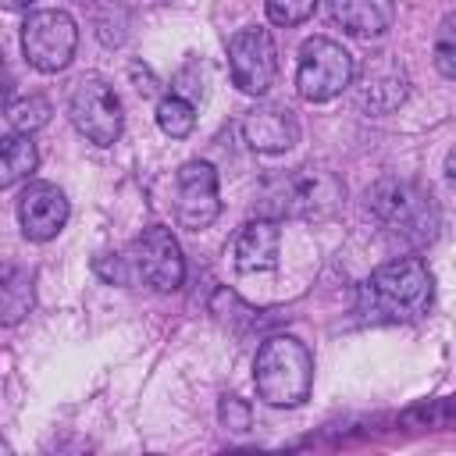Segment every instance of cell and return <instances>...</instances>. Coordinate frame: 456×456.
Segmentation results:
<instances>
[{
    "mask_svg": "<svg viewBox=\"0 0 456 456\" xmlns=\"http://www.w3.org/2000/svg\"><path fill=\"white\" fill-rule=\"evenodd\" d=\"M431 296H435V281L428 264L417 256H399L370 271V278L360 285V314L367 321H385V324L417 321L420 314H428Z\"/></svg>",
    "mask_w": 456,
    "mask_h": 456,
    "instance_id": "6da1fadb",
    "label": "cell"
},
{
    "mask_svg": "<svg viewBox=\"0 0 456 456\" xmlns=\"http://www.w3.org/2000/svg\"><path fill=\"white\" fill-rule=\"evenodd\" d=\"M346 200V185L328 167H292L271 178L260 192V207L267 217H292V221H321L331 217Z\"/></svg>",
    "mask_w": 456,
    "mask_h": 456,
    "instance_id": "7a4b0ae2",
    "label": "cell"
},
{
    "mask_svg": "<svg viewBox=\"0 0 456 456\" xmlns=\"http://www.w3.org/2000/svg\"><path fill=\"white\" fill-rule=\"evenodd\" d=\"M253 385L267 406H299L314 385V356L296 335H271L253 360Z\"/></svg>",
    "mask_w": 456,
    "mask_h": 456,
    "instance_id": "3957f363",
    "label": "cell"
},
{
    "mask_svg": "<svg viewBox=\"0 0 456 456\" xmlns=\"http://www.w3.org/2000/svg\"><path fill=\"white\" fill-rule=\"evenodd\" d=\"M110 278H118L121 285L128 281H142L153 292H175L185 281V260L178 249V239L164 228V224H150L125 256L114 260Z\"/></svg>",
    "mask_w": 456,
    "mask_h": 456,
    "instance_id": "277c9868",
    "label": "cell"
},
{
    "mask_svg": "<svg viewBox=\"0 0 456 456\" xmlns=\"http://www.w3.org/2000/svg\"><path fill=\"white\" fill-rule=\"evenodd\" d=\"M367 207L378 214V221L410 239V242H431L438 232V207L431 203V196L403 178H381L370 192H367Z\"/></svg>",
    "mask_w": 456,
    "mask_h": 456,
    "instance_id": "5b68a950",
    "label": "cell"
},
{
    "mask_svg": "<svg viewBox=\"0 0 456 456\" xmlns=\"http://www.w3.org/2000/svg\"><path fill=\"white\" fill-rule=\"evenodd\" d=\"M356 75L353 53L328 39V36H314L299 46V68H296V89L303 100L310 103H324L335 100Z\"/></svg>",
    "mask_w": 456,
    "mask_h": 456,
    "instance_id": "8992f818",
    "label": "cell"
},
{
    "mask_svg": "<svg viewBox=\"0 0 456 456\" xmlns=\"http://www.w3.org/2000/svg\"><path fill=\"white\" fill-rule=\"evenodd\" d=\"M21 50L36 71H43V75L64 71L78 50L75 18L68 11H57V7L32 11L21 25Z\"/></svg>",
    "mask_w": 456,
    "mask_h": 456,
    "instance_id": "52a82bcc",
    "label": "cell"
},
{
    "mask_svg": "<svg viewBox=\"0 0 456 456\" xmlns=\"http://www.w3.org/2000/svg\"><path fill=\"white\" fill-rule=\"evenodd\" d=\"M68 114H71V125L96 146H114L121 135V100L96 75L75 82L71 100H68Z\"/></svg>",
    "mask_w": 456,
    "mask_h": 456,
    "instance_id": "ba28073f",
    "label": "cell"
},
{
    "mask_svg": "<svg viewBox=\"0 0 456 456\" xmlns=\"http://www.w3.org/2000/svg\"><path fill=\"white\" fill-rule=\"evenodd\" d=\"M228 68H232V82L242 93L264 96L278 75V46H274L271 32L260 25L239 28L228 39Z\"/></svg>",
    "mask_w": 456,
    "mask_h": 456,
    "instance_id": "9c48e42d",
    "label": "cell"
},
{
    "mask_svg": "<svg viewBox=\"0 0 456 456\" xmlns=\"http://www.w3.org/2000/svg\"><path fill=\"white\" fill-rule=\"evenodd\" d=\"M175 214L185 228L200 232L214 224L221 214V196H217V171L207 160H189L178 167L175 178Z\"/></svg>",
    "mask_w": 456,
    "mask_h": 456,
    "instance_id": "30bf717a",
    "label": "cell"
},
{
    "mask_svg": "<svg viewBox=\"0 0 456 456\" xmlns=\"http://www.w3.org/2000/svg\"><path fill=\"white\" fill-rule=\"evenodd\" d=\"M18 224L32 242H50L68 224V196L53 182H28L18 196Z\"/></svg>",
    "mask_w": 456,
    "mask_h": 456,
    "instance_id": "8fae6325",
    "label": "cell"
},
{
    "mask_svg": "<svg viewBox=\"0 0 456 456\" xmlns=\"http://www.w3.org/2000/svg\"><path fill=\"white\" fill-rule=\"evenodd\" d=\"M242 135L260 153H285L299 139V121L285 103H260V107L246 110Z\"/></svg>",
    "mask_w": 456,
    "mask_h": 456,
    "instance_id": "7c38bea8",
    "label": "cell"
},
{
    "mask_svg": "<svg viewBox=\"0 0 456 456\" xmlns=\"http://www.w3.org/2000/svg\"><path fill=\"white\" fill-rule=\"evenodd\" d=\"M278 246H281V232H278L274 217L249 221L235 239V267H239V274L271 271L278 264Z\"/></svg>",
    "mask_w": 456,
    "mask_h": 456,
    "instance_id": "4fadbf2b",
    "label": "cell"
},
{
    "mask_svg": "<svg viewBox=\"0 0 456 456\" xmlns=\"http://www.w3.org/2000/svg\"><path fill=\"white\" fill-rule=\"evenodd\" d=\"M406 100V75L403 68L392 61V53H378L367 71H363V86H360V103L370 110H392Z\"/></svg>",
    "mask_w": 456,
    "mask_h": 456,
    "instance_id": "5bb4252c",
    "label": "cell"
},
{
    "mask_svg": "<svg viewBox=\"0 0 456 456\" xmlns=\"http://www.w3.org/2000/svg\"><path fill=\"white\" fill-rule=\"evenodd\" d=\"M328 7H331V18L349 36H360V39L381 36L395 21V0H328Z\"/></svg>",
    "mask_w": 456,
    "mask_h": 456,
    "instance_id": "9a60e30c",
    "label": "cell"
},
{
    "mask_svg": "<svg viewBox=\"0 0 456 456\" xmlns=\"http://www.w3.org/2000/svg\"><path fill=\"white\" fill-rule=\"evenodd\" d=\"M39 164V153H36V142L28 132H11V135H0V189L28 178Z\"/></svg>",
    "mask_w": 456,
    "mask_h": 456,
    "instance_id": "2e32d148",
    "label": "cell"
},
{
    "mask_svg": "<svg viewBox=\"0 0 456 456\" xmlns=\"http://www.w3.org/2000/svg\"><path fill=\"white\" fill-rule=\"evenodd\" d=\"M32 271L25 267H4L0 271V324H18L32 310Z\"/></svg>",
    "mask_w": 456,
    "mask_h": 456,
    "instance_id": "e0dca14e",
    "label": "cell"
},
{
    "mask_svg": "<svg viewBox=\"0 0 456 456\" xmlns=\"http://www.w3.org/2000/svg\"><path fill=\"white\" fill-rule=\"evenodd\" d=\"M157 125H160L164 135L185 139V135L196 128V107H192L185 96L167 93V96H160V103H157Z\"/></svg>",
    "mask_w": 456,
    "mask_h": 456,
    "instance_id": "ac0fdd59",
    "label": "cell"
},
{
    "mask_svg": "<svg viewBox=\"0 0 456 456\" xmlns=\"http://www.w3.org/2000/svg\"><path fill=\"white\" fill-rule=\"evenodd\" d=\"M50 114H53V107L39 93H28V96H18L14 103H7V121L14 125V132H28L32 135L36 128H43L50 121Z\"/></svg>",
    "mask_w": 456,
    "mask_h": 456,
    "instance_id": "d6986e66",
    "label": "cell"
},
{
    "mask_svg": "<svg viewBox=\"0 0 456 456\" xmlns=\"http://www.w3.org/2000/svg\"><path fill=\"white\" fill-rule=\"evenodd\" d=\"M264 7H267V18L274 21V25H303L314 11H317V0H264Z\"/></svg>",
    "mask_w": 456,
    "mask_h": 456,
    "instance_id": "ffe728a7",
    "label": "cell"
},
{
    "mask_svg": "<svg viewBox=\"0 0 456 456\" xmlns=\"http://www.w3.org/2000/svg\"><path fill=\"white\" fill-rule=\"evenodd\" d=\"M435 64H438V71H442L445 78H452V75H456V39H452V18H445V21H442V28H438V43H435Z\"/></svg>",
    "mask_w": 456,
    "mask_h": 456,
    "instance_id": "44dd1931",
    "label": "cell"
},
{
    "mask_svg": "<svg viewBox=\"0 0 456 456\" xmlns=\"http://www.w3.org/2000/svg\"><path fill=\"white\" fill-rule=\"evenodd\" d=\"M221 420H224V428L242 435V431H249V406L242 399H235V395H224L221 399Z\"/></svg>",
    "mask_w": 456,
    "mask_h": 456,
    "instance_id": "7402d4cb",
    "label": "cell"
},
{
    "mask_svg": "<svg viewBox=\"0 0 456 456\" xmlns=\"http://www.w3.org/2000/svg\"><path fill=\"white\" fill-rule=\"evenodd\" d=\"M36 0H0V7L4 11H25V7H32Z\"/></svg>",
    "mask_w": 456,
    "mask_h": 456,
    "instance_id": "603a6c76",
    "label": "cell"
},
{
    "mask_svg": "<svg viewBox=\"0 0 456 456\" xmlns=\"http://www.w3.org/2000/svg\"><path fill=\"white\" fill-rule=\"evenodd\" d=\"M7 100V71H4V53H0V103Z\"/></svg>",
    "mask_w": 456,
    "mask_h": 456,
    "instance_id": "cb8c5ba5",
    "label": "cell"
},
{
    "mask_svg": "<svg viewBox=\"0 0 456 456\" xmlns=\"http://www.w3.org/2000/svg\"><path fill=\"white\" fill-rule=\"evenodd\" d=\"M0 452H7V442H4V438H0Z\"/></svg>",
    "mask_w": 456,
    "mask_h": 456,
    "instance_id": "d4e9b609",
    "label": "cell"
}]
</instances>
